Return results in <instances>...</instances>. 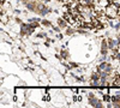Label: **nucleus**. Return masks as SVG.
<instances>
[{
	"label": "nucleus",
	"mask_w": 120,
	"mask_h": 108,
	"mask_svg": "<svg viewBox=\"0 0 120 108\" xmlns=\"http://www.w3.org/2000/svg\"><path fill=\"white\" fill-rule=\"evenodd\" d=\"M52 12V8L51 7H48L47 5L45 6V7H42L41 10H40L38 11V13L37 15H40V16H42V17H45V16H47L48 13H51Z\"/></svg>",
	"instance_id": "9"
},
{
	"label": "nucleus",
	"mask_w": 120,
	"mask_h": 108,
	"mask_svg": "<svg viewBox=\"0 0 120 108\" xmlns=\"http://www.w3.org/2000/svg\"><path fill=\"white\" fill-rule=\"evenodd\" d=\"M109 4H111V0H97V5L101 8H106Z\"/></svg>",
	"instance_id": "10"
},
{
	"label": "nucleus",
	"mask_w": 120,
	"mask_h": 108,
	"mask_svg": "<svg viewBox=\"0 0 120 108\" xmlns=\"http://www.w3.org/2000/svg\"><path fill=\"white\" fill-rule=\"evenodd\" d=\"M7 22H8V18H7V17H4V16H1V23H3V24H4V23L6 24Z\"/></svg>",
	"instance_id": "17"
},
{
	"label": "nucleus",
	"mask_w": 120,
	"mask_h": 108,
	"mask_svg": "<svg viewBox=\"0 0 120 108\" xmlns=\"http://www.w3.org/2000/svg\"><path fill=\"white\" fill-rule=\"evenodd\" d=\"M96 108H101V107H103V104H102V102L101 101H98L97 103H96V106H95Z\"/></svg>",
	"instance_id": "22"
},
{
	"label": "nucleus",
	"mask_w": 120,
	"mask_h": 108,
	"mask_svg": "<svg viewBox=\"0 0 120 108\" xmlns=\"http://www.w3.org/2000/svg\"><path fill=\"white\" fill-rule=\"evenodd\" d=\"M103 101H106V102H112V97L109 96V95H105V96H103Z\"/></svg>",
	"instance_id": "15"
},
{
	"label": "nucleus",
	"mask_w": 120,
	"mask_h": 108,
	"mask_svg": "<svg viewBox=\"0 0 120 108\" xmlns=\"http://www.w3.org/2000/svg\"><path fill=\"white\" fill-rule=\"evenodd\" d=\"M70 66H71V67H73V68H78V64H76V63H70Z\"/></svg>",
	"instance_id": "20"
},
{
	"label": "nucleus",
	"mask_w": 120,
	"mask_h": 108,
	"mask_svg": "<svg viewBox=\"0 0 120 108\" xmlns=\"http://www.w3.org/2000/svg\"><path fill=\"white\" fill-rule=\"evenodd\" d=\"M28 3H29V0H21V4H22V5H24V6H25Z\"/></svg>",
	"instance_id": "23"
},
{
	"label": "nucleus",
	"mask_w": 120,
	"mask_h": 108,
	"mask_svg": "<svg viewBox=\"0 0 120 108\" xmlns=\"http://www.w3.org/2000/svg\"><path fill=\"white\" fill-rule=\"evenodd\" d=\"M96 71L97 72H101V71H103V72H108V73H112L113 72V67H112V65L109 64V63H107V61H101L98 65H97V67H96Z\"/></svg>",
	"instance_id": "3"
},
{
	"label": "nucleus",
	"mask_w": 120,
	"mask_h": 108,
	"mask_svg": "<svg viewBox=\"0 0 120 108\" xmlns=\"http://www.w3.org/2000/svg\"><path fill=\"white\" fill-rule=\"evenodd\" d=\"M35 31V28L31 23H22L21 24V36H30Z\"/></svg>",
	"instance_id": "2"
},
{
	"label": "nucleus",
	"mask_w": 120,
	"mask_h": 108,
	"mask_svg": "<svg viewBox=\"0 0 120 108\" xmlns=\"http://www.w3.org/2000/svg\"><path fill=\"white\" fill-rule=\"evenodd\" d=\"M106 60H107V55L101 54V56H100V63H101V61H106Z\"/></svg>",
	"instance_id": "16"
},
{
	"label": "nucleus",
	"mask_w": 120,
	"mask_h": 108,
	"mask_svg": "<svg viewBox=\"0 0 120 108\" xmlns=\"http://www.w3.org/2000/svg\"><path fill=\"white\" fill-rule=\"evenodd\" d=\"M41 25L42 26H46V28H52L53 26L52 23H51V21H48V19H42V21H41Z\"/></svg>",
	"instance_id": "12"
},
{
	"label": "nucleus",
	"mask_w": 120,
	"mask_h": 108,
	"mask_svg": "<svg viewBox=\"0 0 120 108\" xmlns=\"http://www.w3.org/2000/svg\"><path fill=\"white\" fill-rule=\"evenodd\" d=\"M118 5L116 4H114V3H111L106 8H105V12H106V16L108 17V18H113V19H115V18H118Z\"/></svg>",
	"instance_id": "1"
},
{
	"label": "nucleus",
	"mask_w": 120,
	"mask_h": 108,
	"mask_svg": "<svg viewBox=\"0 0 120 108\" xmlns=\"http://www.w3.org/2000/svg\"><path fill=\"white\" fill-rule=\"evenodd\" d=\"M36 37H38V38H47V34L46 33H38L36 35Z\"/></svg>",
	"instance_id": "14"
},
{
	"label": "nucleus",
	"mask_w": 120,
	"mask_h": 108,
	"mask_svg": "<svg viewBox=\"0 0 120 108\" xmlns=\"http://www.w3.org/2000/svg\"><path fill=\"white\" fill-rule=\"evenodd\" d=\"M60 55H61L63 59H66V60L70 59V53H68L67 49H65V48H61V49H60Z\"/></svg>",
	"instance_id": "11"
},
{
	"label": "nucleus",
	"mask_w": 120,
	"mask_h": 108,
	"mask_svg": "<svg viewBox=\"0 0 120 108\" xmlns=\"http://www.w3.org/2000/svg\"><path fill=\"white\" fill-rule=\"evenodd\" d=\"M98 101H100V99H98V97H96L94 94H91V93L88 94V102H89V104L91 106V107H95Z\"/></svg>",
	"instance_id": "5"
},
{
	"label": "nucleus",
	"mask_w": 120,
	"mask_h": 108,
	"mask_svg": "<svg viewBox=\"0 0 120 108\" xmlns=\"http://www.w3.org/2000/svg\"><path fill=\"white\" fill-rule=\"evenodd\" d=\"M108 51H109L108 41H107V38H103V40L101 41V54L107 55V54H108Z\"/></svg>",
	"instance_id": "6"
},
{
	"label": "nucleus",
	"mask_w": 120,
	"mask_h": 108,
	"mask_svg": "<svg viewBox=\"0 0 120 108\" xmlns=\"http://www.w3.org/2000/svg\"><path fill=\"white\" fill-rule=\"evenodd\" d=\"M15 13H16V15H19V13H21V10H18V8L15 10Z\"/></svg>",
	"instance_id": "25"
},
{
	"label": "nucleus",
	"mask_w": 120,
	"mask_h": 108,
	"mask_svg": "<svg viewBox=\"0 0 120 108\" xmlns=\"http://www.w3.org/2000/svg\"><path fill=\"white\" fill-rule=\"evenodd\" d=\"M59 1L61 3V4H64V5H67L70 1H71V0H59Z\"/></svg>",
	"instance_id": "21"
},
{
	"label": "nucleus",
	"mask_w": 120,
	"mask_h": 108,
	"mask_svg": "<svg viewBox=\"0 0 120 108\" xmlns=\"http://www.w3.org/2000/svg\"><path fill=\"white\" fill-rule=\"evenodd\" d=\"M53 30H54L55 33H60V30H63V29L58 25V26H53Z\"/></svg>",
	"instance_id": "18"
},
{
	"label": "nucleus",
	"mask_w": 120,
	"mask_h": 108,
	"mask_svg": "<svg viewBox=\"0 0 120 108\" xmlns=\"http://www.w3.org/2000/svg\"><path fill=\"white\" fill-rule=\"evenodd\" d=\"M100 78H101V77H100V73L96 71V72L91 73V76H90V81H98Z\"/></svg>",
	"instance_id": "13"
},
{
	"label": "nucleus",
	"mask_w": 120,
	"mask_h": 108,
	"mask_svg": "<svg viewBox=\"0 0 120 108\" xmlns=\"http://www.w3.org/2000/svg\"><path fill=\"white\" fill-rule=\"evenodd\" d=\"M118 15H119V16H120V6H119V7H118ZM119 16H118V17H119Z\"/></svg>",
	"instance_id": "27"
},
{
	"label": "nucleus",
	"mask_w": 120,
	"mask_h": 108,
	"mask_svg": "<svg viewBox=\"0 0 120 108\" xmlns=\"http://www.w3.org/2000/svg\"><path fill=\"white\" fill-rule=\"evenodd\" d=\"M107 41H108V46H109V49H113V48H116L119 46V41L118 40H114V38L112 37H108L107 38Z\"/></svg>",
	"instance_id": "7"
},
{
	"label": "nucleus",
	"mask_w": 120,
	"mask_h": 108,
	"mask_svg": "<svg viewBox=\"0 0 120 108\" xmlns=\"http://www.w3.org/2000/svg\"><path fill=\"white\" fill-rule=\"evenodd\" d=\"M45 100H46V101H49V96H48V95L45 96Z\"/></svg>",
	"instance_id": "26"
},
{
	"label": "nucleus",
	"mask_w": 120,
	"mask_h": 108,
	"mask_svg": "<svg viewBox=\"0 0 120 108\" xmlns=\"http://www.w3.org/2000/svg\"><path fill=\"white\" fill-rule=\"evenodd\" d=\"M119 33H120V29H119Z\"/></svg>",
	"instance_id": "28"
},
{
	"label": "nucleus",
	"mask_w": 120,
	"mask_h": 108,
	"mask_svg": "<svg viewBox=\"0 0 120 108\" xmlns=\"http://www.w3.org/2000/svg\"><path fill=\"white\" fill-rule=\"evenodd\" d=\"M15 22H16L17 24H19V25H21V24H22V19L19 18V17H16V18H15Z\"/></svg>",
	"instance_id": "19"
},
{
	"label": "nucleus",
	"mask_w": 120,
	"mask_h": 108,
	"mask_svg": "<svg viewBox=\"0 0 120 108\" xmlns=\"http://www.w3.org/2000/svg\"><path fill=\"white\" fill-rule=\"evenodd\" d=\"M58 25L60 26V28H61V29H64V30H65V29L68 26V22L66 21V19L64 18V17H60V18H58Z\"/></svg>",
	"instance_id": "8"
},
{
	"label": "nucleus",
	"mask_w": 120,
	"mask_h": 108,
	"mask_svg": "<svg viewBox=\"0 0 120 108\" xmlns=\"http://www.w3.org/2000/svg\"><path fill=\"white\" fill-rule=\"evenodd\" d=\"M25 7H26L28 11L36 13V10H37V0H35V1H34V0H29V3L25 5Z\"/></svg>",
	"instance_id": "4"
},
{
	"label": "nucleus",
	"mask_w": 120,
	"mask_h": 108,
	"mask_svg": "<svg viewBox=\"0 0 120 108\" xmlns=\"http://www.w3.org/2000/svg\"><path fill=\"white\" fill-rule=\"evenodd\" d=\"M56 37H58V38H60V40H61V38H63V35L60 34V33H56Z\"/></svg>",
	"instance_id": "24"
}]
</instances>
